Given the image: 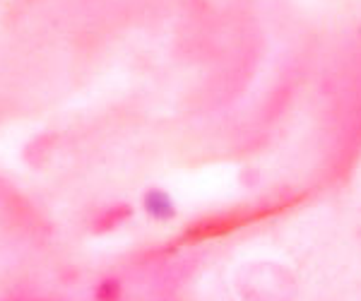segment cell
Wrapping results in <instances>:
<instances>
[{"label": "cell", "mask_w": 361, "mask_h": 301, "mask_svg": "<svg viewBox=\"0 0 361 301\" xmlns=\"http://www.w3.org/2000/svg\"><path fill=\"white\" fill-rule=\"evenodd\" d=\"M145 205H147V210L152 212L154 217H171L173 215V205L171 200H169L166 193H161V190H152V193L147 195V200H145Z\"/></svg>", "instance_id": "1"}, {"label": "cell", "mask_w": 361, "mask_h": 301, "mask_svg": "<svg viewBox=\"0 0 361 301\" xmlns=\"http://www.w3.org/2000/svg\"><path fill=\"white\" fill-rule=\"evenodd\" d=\"M116 297H118V285H114V282L104 285V287L97 292V299H99V301H114Z\"/></svg>", "instance_id": "2"}]
</instances>
